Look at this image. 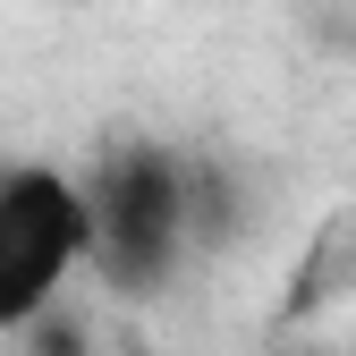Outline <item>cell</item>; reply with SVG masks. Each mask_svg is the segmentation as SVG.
I'll return each instance as SVG.
<instances>
[{"label":"cell","instance_id":"cell-4","mask_svg":"<svg viewBox=\"0 0 356 356\" xmlns=\"http://www.w3.org/2000/svg\"><path fill=\"white\" fill-rule=\"evenodd\" d=\"M348 272H356V229H348Z\"/></svg>","mask_w":356,"mask_h":356},{"label":"cell","instance_id":"cell-1","mask_svg":"<svg viewBox=\"0 0 356 356\" xmlns=\"http://www.w3.org/2000/svg\"><path fill=\"white\" fill-rule=\"evenodd\" d=\"M76 187H85L94 263H102L111 297H161L178 280V254H187V153L127 136Z\"/></svg>","mask_w":356,"mask_h":356},{"label":"cell","instance_id":"cell-2","mask_svg":"<svg viewBox=\"0 0 356 356\" xmlns=\"http://www.w3.org/2000/svg\"><path fill=\"white\" fill-rule=\"evenodd\" d=\"M85 263H94L85 187L51 161H9L0 170V339L51 314Z\"/></svg>","mask_w":356,"mask_h":356},{"label":"cell","instance_id":"cell-3","mask_svg":"<svg viewBox=\"0 0 356 356\" xmlns=\"http://www.w3.org/2000/svg\"><path fill=\"white\" fill-rule=\"evenodd\" d=\"M9 356H94V323H85L76 305L60 297L51 314H34V323L9 339Z\"/></svg>","mask_w":356,"mask_h":356}]
</instances>
